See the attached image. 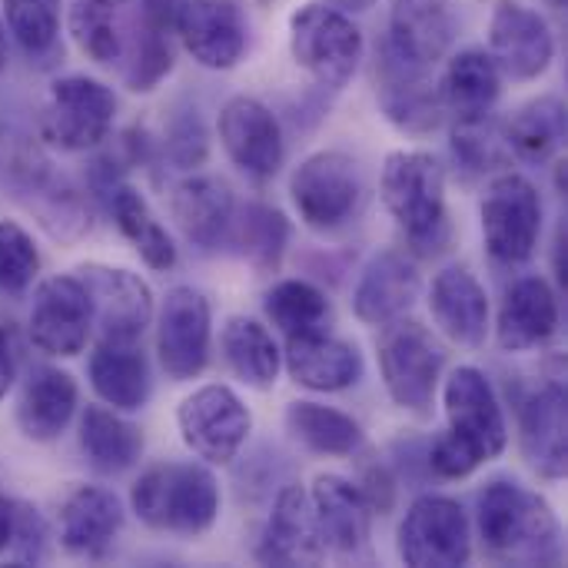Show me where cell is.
<instances>
[{
	"instance_id": "cell-23",
	"label": "cell",
	"mask_w": 568,
	"mask_h": 568,
	"mask_svg": "<svg viewBox=\"0 0 568 568\" xmlns=\"http://www.w3.org/2000/svg\"><path fill=\"white\" fill-rule=\"evenodd\" d=\"M419 296V270L416 263L399 250L376 253L353 290V313L366 326H386L416 303Z\"/></svg>"
},
{
	"instance_id": "cell-10",
	"label": "cell",
	"mask_w": 568,
	"mask_h": 568,
	"mask_svg": "<svg viewBox=\"0 0 568 568\" xmlns=\"http://www.w3.org/2000/svg\"><path fill=\"white\" fill-rule=\"evenodd\" d=\"M176 426L193 456L213 466H230L250 439L253 416L230 386H203L176 409Z\"/></svg>"
},
{
	"instance_id": "cell-35",
	"label": "cell",
	"mask_w": 568,
	"mask_h": 568,
	"mask_svg": "<svg viewBox=\"0 0 568 568\" xmlns=\"http://www.w3.org/2000/svg\"><path fill=\"white\" fill-rule=\"evenodd\" d=\"M220 346H223L226 366L233 369L240 383H246L250 389H273L283 356H280L273 333L263 323L250 316H230L223 326Z\"/></svg>"
},
{
	"instance_id": "cell-34",
	"label": "cell",
	"mask_w": 568,
	"mask_h": 568,
	"mask_svg": "<svg viewBox=\"0 0 568 568\" xmlns=\"http://www.w3.org/2000/svg\"><path fill=\"white\" fill-rule=\"evenodd\" d=\"M80 449L100 476H120L143 456V436L133 423L120 419L116 409L87 406L80 419Z\"/></svg>"
},
{
	"instance_id": "cell-40",
	"label": "cell",
	"mask_w": 568,
	"mask_h": 568,
	"mask_svg": "<svg viewBox=\"0 0 568 568\" xmlns=\"http://www.w3.org/2000/svg\"><path fill=\"white\" fill-rule=\"evenodd\" d=\"M3 20L27 57H47L57 50L60 0H3Z\"/></svg>"
},
{
	"instance_id": "cell-43",
	"label": "cell",
	"mask_w": 568,
	"mask_h": 568,
	"mask_svg": "<svg viewBox=\"0 0 568 568\" xmlns=\"http://www.w3.org/2000/svg\"><path fill=\"white\" fill-rule=\"evenodd\" d=\"M206 126L196 110H180L166 126V156L176 170H196L206 160Z\"/></svg>"
},
{
	"instance_id": "cell-27",
	"label": "cell",
	"mask_w": 568,
	"mask_h": 568,
	"mask_svg": "<svg viewBox=\"0 0 568 568\" xmlns=\"http://www.w3.org/2000/svg\"><path fill=\"white\" fill-rule=\"evenodd\" d=\"M559 329V300L542 276H523L506 290L496 320V339L506 353H526L549 343Z\"/></svg>"
},
{
	"instance_id": "cell-25",
	"label": "cell",
	"mask_w": 568,
	"mask_h": 568,
	"mask_svg": "<svg viewBox=\"0 0 568 568\" xmlns=\"http://www.w3.org/2000/svg\"><path fill=\"white\" fill-rule=\"evenodd\" d=\"M429 313L446 339L466 349H479L489 333V296L486 286L466 270L449 266L433 280Z\"/></svg>"
},
{
	"instance_id": "cell-48",
	"label": "cell",
	"mask_w": 568,
	"mask_h": 568,
	"mask_svg": "<svg viewBox=\"0 0 568 568\" xmlns=\"http://www.w3.org/2000/svg\"><path fill=\"white\" fill-rule=\"evenodd\" d=\"M326 3H333V7L343 10V13H366V10H373L379 0H326Z\"/></svg>"
},
{
	"instance_id": "cell-30",
	"label": "cell",
	"mask_w": 568,
	"mask_h": 568,
	"mask_svg": "<svg viewBox=\"0 0 568 568\" xmlns=\"http://www.w3.org/2000/svg\"><path fill=\"white\" fill-rule=\"evenodd\" d=\"M173 216L186 240L200 250H220L230 243L236 200L216 176H190L173 190Z\"/></svg>"
},
{
	"instance_id": "cell-3",
	"label": "cell",
	"mask_w": 568,
	"mask_h": 568,
	"mask_svg": "<svg viewBox=\"0 0 568 568\" xmlns=\"http://www.w3.org/2000/svg\"><path fill=\"white\" fill-rule=\"evenodd\" d=\"M136 519L170 536H203L220 516V486L200 463H156L130 489Z\"/></svg>"
},
{
	"instance_id": "cell-5",
	"label": "cell",
	"mask_w": 568,
	"mask_h": 568,
	"mask_svg": "<svg viewBox=\"0 0 568 568\" xmlns=\"http://www.w3.org/2000/svg\"><path fill=\"white\" fill-rule=\"evenodd\" d=\"M443 366L446 353L423 323L403 316L386 323V333L379 339V373L389 399L399 409L413 416H429Z\"/></svg>"
},
{
	"instance_id": "cell-7",
	"label": "cell",
	"mask_w": 568,
	"mask_h": 568,
	"mask_svg": "<svg viewBox=\"0 0 568 568\" xmlns=\"http://www.w3.org/2000/svg\"><path fill=\"white\" fill-rule=\"evenodd\" d=\"M116 116V97L93 77H60L50 83L47 106L40 113V136L63 153H83L100 146Z\"/></svg>"
},
{
	"instance_id": "cell-12",
	"label": "cell",
	"mask_w": 568,
	"mask_h": 568,
	"mask_svg": "<svg viewBox=\"0 0 568 568\" xmlns=\"http://www.w3.org/2000/svg\"><path fill=\"white\" fill-rule=\"evenodd\" d=\"M213 313L210 300L193 286H173L156 320V356L173 383L196 379L210 363Z\"/></svg>"
},
{
	"instance_id": "cell-37",
	"label": "cell",
	"mask_w": 568,
	"mask_h": 568,
	"mask_svg": "<svg viewBox=\"0 0 568 568\" xmlns=\"http://www.w3.org/2000/svg\"><path fill=\"white\" fill-rule=\"evenodd\" d=\"M503 140L509 143V150L526 160V163H549L562 140H566V103L559 97H539L529 100L526 106H519L506 130Z\"/></svg>"
},
{
	"instance_id": "cell-29",
	"label": "cell",
	"mask_w": 568,
	"mask_h": 568,
	"mask_svg": "<svg viewBox=\"0 0 568 568\" xmlns=\"http://www.w3.org/2000/svg\"><path fill=\"white\" fill-rule=\"evenodd\" d=\"M67 27L93 63H123L136 33V0H73Z\"/></svg>"
},
{
	"instance_id": "cell-8",
	"label": "cell",
	"mask_w": 568,
	"mask_h": 568,
	"mask_svg": "<svg viewBox=\"0 0 568 568\" xmlns=\"http://www.w3.org/2000/svg\"><path fill=\"white\" fill-rule=\"evenodd\" d=\"M290 196L300 220L316 233L346 226L363 200V176L349 153L320 150L306 156L290 180Z\"/></svg>"
},
{
	"instance_id": "cell-36",
	"label": "cell",
	"mask_w": 568,
	"mask_h": 568,
	"mask_svg": "<svg viewBox=\"0 0 568 568\" xmlns=\"http://www.w3.org/2000/svg\"><path fill=\"white\" fill-rule=\"evenodd\" d=\"M286 433L316 456H353L363 446V426L353 416L313 399L286 406Z\"/></svg>"
},
{
	"instance_id": "cell-31",
	"label": "cell",
	"mask_w": 568,
	"mask_h": 568,
	"mask_svg": "<svg viewBox=\"0 0 568 568\" xmlns=\"http://www.w3.org/2000/svg\"><path fill=\"white\" fill-rule=\"evenodd\" d=\"M77 383L63 369L40 366L27 376L17 399V426L33 443H53L77 413Z\"/></svg>"
},
{
	"instance_id": "cell-33",
	"label": "cell",
	"mask_w": 568,
	"mask_h": 568,
	"mask_svg": "<svg viewBox=\"0 0 568 568\" xmlns=\"http://www.w3.org/2000/svg\"><path fill=\"white\" fill-rule=\"evenodd\" d=\"M499 93H503V70L479 47L459 50L449 60V67L443 73V83H439L443 110H449L456 120L489 116Z\"/></svg>"
},
{
	"instance_id": "cell-18",
	"label": "cell",
	"mask_w": 568,
	"mask_h": 568,
	"mask_svg": "<svg viewBox=\"0 0 568 568\" xmlns=\"http://www.w3.org/2000/svg\"><path fill=\"white\" fill-rule=\"evenodd\" d=\"M376 83H379V106L393 126L403 133H433L443 123V97L433 83V70L413 67L376 50Z\"/></svg>"
},
{
	"instance_id": "cell-11",
	"label": "cell",
	"mask_w": 568,
	"mask_h": 568,
	"mask_svg": "<svg viewBox=\"0 0 568 568\" xmlns=\"http://www.w3.org/2000/svg\"><path fill=\"white\" fill-rule=\"evenodd\" d=\"M443 403H446V419H449L446 433L459 446H466L479 463L503 456L509 443V429H506L499 396L483 369L476 366L453 369V376L446 379Z\"/></svg>"
},
{
	"instance_id": "cell-44",
	"label": "cell",
	"mask_w": 568,
	"mask_h": 568,
	"mask_svg": "<svg viewBox=\"0 0 568 568\" xmlns=\"http://www.w3.org/2000/svg\"><path fill=\"white\" fill-rule=\"evenodd\" d=\"M10 549H13V562L17 566H37V562L47 559V523L27 503H17Z\"/></svg>"
},
{
	"instance_id": "cell-32",
	"label": "cell",
	"mask_w": 568,
	"mask_h": 568,
	"mask_svg": "<svg viewBox=\"0 0 568 568\" xmlns=\"http://www.w3.org/2000/svg\"><path fill=\"white\" fill-rule=\"evenodd\" d=\"M103 203L116 223V230L130 240V246L140 253V260L156 270V273H166L176 266V246H173V236L166 233V226L153 216L150 203L143 200V193L123 180H113L103 193Z\"/></svg>"
},
{
	"instance_id": "cell-38",
	"label": "cell",
	"mask_w": 568,
	"mask_h": 568,
	"mask_svg": "<svg viewBox=\"0 0 568 568\" xmlns=\"http://www.w3.org/2000/svg\"><path fill=\"white\" fill-rule=\"evenodd\" d=\"M230 243H236L260 273H276L290 246V220L276 206L246 203L243 213L233 216Z\"/></svg>"
},
{
	"instance_id": "cell-4",
	"label": "cell",
	"mask_w": 568,
	"mask_h": 568,
	"mask_svg": "<svg viewBox=\"0 0 568 568\" xmlns=\"http://www.w3.org/2000/svg\"><path fill=\"white\" fill-rule=\"evenodd\" d=\"M363 47V30L336 7L306 3L290 17L293 60L326 90H343L353 80Z\"/></svg>"
},
{
	"instance_id": "cell-14",
	"label": "cell",
	"mask_w": 568,
	"mask_h": 568,
	"mask_svg": "<svg viewBox=\"0 0 568 568\" xmlns=\"http://www.w3.org/2000/svg\"><path fill=\"white\" fill-rule=\"evenodd\" d=\"M173 33L206 70H230L246 53V17L236 0H176Z\"/></svg>"
},
{
	"instance_id": "cell-26",
	"label": "cell",
	"mask_w": 568,
	"mask_h": 568,
	"mask_svg": "<svg viewBox=\"0 0 568 568\" xmlns=\"http://www.w3.org/2000/svg\"><path fill=\"white\" fill-rule=\"evenodd\" d=\"M363 353L353 343L329 336L326 329L286 339V373L303 389L343 393L363 379Z\"/></svg>"
},
{
	"instance_id": "cell-39",
	"label": "cell",
	"mask_w": 568,
	"mask_h": 568,
	"mask_svg": "<svg viewBox=\"0 0 568 568\" xmlns=\"http://www.w3.org/2000/svg\"><path fill=\"white\" fill-rule=\"evenodd\" d=\"M266 316L270 323L290 339V336H306V333H323L333 306L326 293L306 280H280L266 293Z\"/></svg>"
},
{
	"instance_id": "cell-13",
	"label": "cell",
	"mask_w": 568,
	"mask_h": 568,
	"mask_svg": "<svg viewBox=\"0 0 568 568\" xmlns=\"http://www.w3.org/2000/svg\"><path fill=\"white\" fill-rule=\"evenodd\" d=\"M30 343L43 356H77L83 353L93 333V300L83 280L73 276H50L37 286L30 303Z\"/></svg>"
},
{
	"instance_id": "cell-45",
	"label": "cell",
	"mask_w": 568,
	"mask_h": 568,
	"mask_svg": "<svg viewBox=\"0 0 568 568\" xmlns=\"http://www.w3.org/2000/svg\"><path fill=\"white\" fill-rule=\"evenodd\" d=\"M359 493L366 496V503H369L373 513H389V509H393V499H396V479L389 476L386 466L369 469V473H366V486H363Z\"/></svg>"
},
{
	"instance_id": "cell-22",
	"label": "cell",
	"mask_w": 568,
	"mask_h": 568,
	"mask_svg": "<svg viewBox=\"0 0 568 568\" xmlns=\"http://www.w3.org/2000/svg\"><path fill=\"white\" fill-rule=\"evenodd\" d=\"M313 516L320 526V539L326 552L336 556H363L373 536V509L359 486L343 476H316L310 489Z\"/></svg>"
},
{
	"instance_id": "cell-6",
	"label": "cell",
	"mask_w": 568,
	"mask_h": 568,
	"mask_svg": "<svg viewBox=\"0 0 568 568\" xmlns=\"http://www.w3.org/2000/svg\"><path fill=\"white\" fill-rule=\"evenodd\" d=\"M483 240L496 263L523 266L536 256L542 236V196L523 173H499L483 193Z\"/></svg>"
},
{
	"instance_id": "cell-24",
	"label": "cell",
	"mask_w": 568,
	"mask_h": 568,
	"mask_svg": "<svg viewBox=\"0 0 568 568\" xmlns=\"http://www.w3.org/2000/svg\"><path fill=\"white\" fill-rule=\"evenodd\" d=\"M87 373L93 393L116 413H136L150 403L153 376L140 339L100 336Z\"/></svg>"
},
{
	"instance_id": "cell-9",
	"label": "cell",
	"mask_w": 568,
	"mask_h": 568,
	"mask_svg": "<svg viewBox=\"0 0 568 568\" xmlns=\"http://www.w3.org/2000/svg\"><path fill=\"white\" fill-rule=\"evenodd\" d=\"M396 549L413 568L469 566L473 529L466 509L449 496H419L399 523Z\"/></svg>"
},
{
	"instance_id": "cell-42",
	"label": "cell",
	"mask_w": 568,
	"mask_h": 568,
	"mask_svg": "<svg viewBox=\"0 0 568 568\" xmlns=\"http://www.w3.org/2000/svg\"><path fill=\"white\" fill-rule=\"evenodd\" d=\"M453 156L469 176L489 173L493 166L503 163V136L493 126V113L479 116V120H456V126H453Z\"/></svg>"
},
{
	"instance_id": "cell-41",
	"label": "cell",
	"mask_w": 568,
	"mask_h": 568,
	"mask_svg": "<svg viewBox=\"0 0 568 568\" xmlns=\"http://www.w3.org/2000/svg\"><path fill=\"white\" fill-rule=\"evenodd\" d=\"M37 270L40 253L33 236L13 220H0V293L20 296L23 290H30Z\"/></svg>"
},
{
	"instance_id": "cell-49",
	"label": "cell",
	"mask_w": 568,
	"mask_h": 568,
	"mask_svg": "<svg viewBox=\"0 0 568 568\" xmlns=\"http://www.w3.org/2000/svg\"><path fill=\"white\" fill-rule=\"evenodd\" d=\"M7 67V23L0 20V70Z\"/></svg>"
},
{
	"instance_id": "cell-46",
	"label": "cell",
	"mask_w": 568,
	"mask_h": 568,
	"mask_svg": "<svg viewBox=\"0 0 568 568\" xmlns=\"http://www.w3.org/2000/svg\"><path fill=\"white\" fill-rule=\"evenodd\" d=\"M13 379H17V346H13V333L0 326V403L10 393Z\"/></svg>"
},
{
	"instance_id": "cell-21",
	"label": "cell",
	"mask_w": 568,
	"mask_h": 568,
	"mask_svg": "<svg viewBox=\"0 0 568 568\" xmlns=\"http://www.w3.org/2000/svg\"><path fill=\"white\" fill-rule=\"evenodd\" d=\"M453 37L456 17L443 0H396L379 50L413 67L433 70L446 57Z\"/></svg>"
},
{
	"instance_id": "cell-15",
	"label": "cell",
	"mask_w": 568,
	"mask_h": 568,
	"mask_svg": "<svg viewBox=\"0 0 568 568\" xmlns=\"http://www.w3.org/2000/svg\"><path fill=\"white\" fill-rule=\"evenodd\" d=\"M220 143L226 156L253 180H270L280 173L286 143L280 120L256 97H233L220 110Z\"/></svg>"
},
{
	"instance_id": "cell-16",
	"label": "cell",
	"mask_w": 568,
	"mask_h": 568,
	"mask_svg": "<svg viewBox=\"0 0 568 568\" xmlns=\"http://www.w3.org/2000/svg\"><path fill=\"white\" fill-rule=\"evenodd\" d=\"M489 57L513 80H536L552 67L556 37L542 13L523 3H503L489 23Z\"/></svg>"
},
{
	"instance_id": "cell-1",
	"label": "cell",
	"mask_w": 568,
	"mask_h": 568,
	"mask_svg": "<svg viewBox=\"0 0 568 568\" xmlns=\"http://www.w3.org/2000/svg\"><path fill=\"white\" fill-rule=\"evenodd\" d=\"M479 539L486 552L509 566H559L562 526L552 506L509 479H493L476 503Z\"/></svg>"
},
{
	"instance_id": "cell-2",
	"label": "cell",
	"mask_w": 568,
	"mask_h": 568,
	"mask_svg": "<svg viewBox=\"0 0 568 568\" xmlns=\"http://www.w3.org/2000/svg\"><path fill=\"white\" fill-rule=\"evenodd\" d=\"M383 203L416 256L449 250L453 223L446 206V170L426 150H393L379 180Z\"/></svg>"
},
{
	"instance_id": "cell-20",
	"label": "cell",
	"mask_w": 568,
	"mask_h": 568,
	"mask_svg": "<svg viewBox=\"0 0 568 568\" xmlns=\"http://www.w3.org/2000/svg\"><path fill=\"white\" fill-rule=\"evenodd\" d=\"M256 559L263 566H320L326 559V546L320 539V526L313 516L310 493L300 486H286L270 513V523L260 536Z\"/></svg>"
},
{
	"instance_id": "cell-28",
	"label": "cell",
	"mask_w": 568,
	"mask_h": 568,
	"mask_svg": "<svg viewBox=\"0 0 568 568\" xmlns=\"http://www.w3.org/2000/svg\"><path fill=\"white\" fill-rule=\"evenodd\" d=\"M123 529V506L103 486H77L60 509V546L80 559H103Z\"/></svg>"
},
{
	"instance_id": "cell-17",
	"label": "cell",
	"mask_w": 568,
	"mask_h": 568,
	"mask_svg": "<svg viewBox=\"0 0 568 568\" xmlns=\"http://www.w3.org/2000/svg\"><path fill=\"white\" fill-rule=\"evenodd\" d=\"M519 449L526 466L546 483L566 479L568 396L562 383H546L519 409Z\"/></svg>"
},
{
	"instance_id": "cell-50",
	"label": "cell",
	"mask_w": 568,
	"mask_h": 568,
	"mask_svg": "<svg viewBox=\"0 0 568 568\" xmlns=\"http://www.w3.org/2000/svg\"><path fill=\"white\" fill-rule=\"evenodd\" d=\"M546 3H549V7H556V10H562V7H566V0H546Z\"/></svg>"
},
{
	"instance_id": "cell-19",
	"label": "cell",
	"mask_w": 568,
	"mask_h": 568,
	"mask_svg": "<svg viewBox=\"0 0 568 568\" xmlns=\"http://www.w3.org/2000/svg\"><path fill=\"white\" fill-rule=\"evenodd\" d=\"M77 276L93 300V326H100V336L143 339V329L153 320V293L136 273L113 266H80Z\"/></svg>"
},
{
	"instance_id": "cell-47",
	"label": "cell",
	"mask_w": 568,
	"mask_h": 568,
	"mask_svg": "<svg viewBox=\"0 0 568 568\" xmlns=\"http://www.w3.org/2000/svg\"><path fill=\"white\" fill-rule=\"evenodd\" d=\"M13 516H17V503L0 496V552L10 549V539H13Z\"/></svg>"
}]
</instances>
